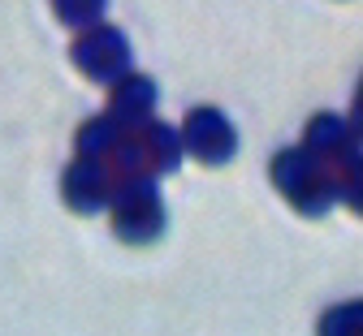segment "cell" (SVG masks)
<instances>
[{
    "label": "cell",
    "instance_id": "3957f363",
    "mask_svg": "<svg viewBox=\"0 0 363 336\" xmlns=\"http://www.w3.org/2000/svg\"><path fill=\"white\" fill-rule=\"evenodd\" d=\"M65 199L74 212H100L104 203H113V173L100 160H78L65 173Z\"/></svg>",
    "mask_w": 363,
    "mask_h": 336
},
{
    "label": "cell",
    "instance_id": "7a4b0ae2",
    "mask_svg": "<svg viewBox=\"0 0 363 336\" xmlns=\"http://www.w3.org/2000/svg\"><path fill=\"white\" fill-rule=\"evenodd\" d=\"M74 61H78L82 74L100 78V82H113V78L125 74V65H130V47H125V39H121L117 30L96 26V30H86V35L74 43Z\"/></svg>",
    "mask_w": 363,
    "mask_h": 336
},
{
    "label": "cell",
    "instance_id": "277c9868",
    "mask_svg": "<svg viewBox=\"0 0 363 336\" xmlns=\"http://www.w3.org/2000/svg\"><path fill=\"white\" fill-rule=\"evenodd\" d=\"M186 147H191L199 160L220 164V160L234 156V129H230V121H225L216 108H199V112H191V121H186Z\"/></svg>",
    "mask_w": 363,
    "mask_h": 336
},
{
    "label": "cell",
    "instance_id": "8992f818",
    "mask_svg": "<svg viewBox=\"0 0 363 336\" xmlns=\"http://www.w3.org/2000/svg\"><path fill=\"white\" fill-rule=\"evenodd\" d=\"M320 336H363V302L333 306L320 319Z\"/></svg>",
    "mask_w": 363,
    "mask_h": 336
},
{
    "label": "cell",
    "instance_id": "5b68a950",
    "mask_svg": "<svg viewBox=\"0 0 363 336\" xmlns=\"http://www.w3.org/2000/svg\"><path fill=\"white\" fill-rule=\"evenodd\" d=\"M156 104V86L147 78H125L113 91V121L117 125H139Z\"/></svg>",
    "mask_w": 363,
    "mask_h": 336
},
{
    "label": "cell",
    "instance_id": "6da1fadb",
    "mask_svg": "<svg viewBox=\"0 0 363 336\" xmlns=\"http://www.w3.org/2000/svg\"><path fill=\"white\" fill-rule=\"evenodd\" d=\"M113 212H117V233L125 242H152L164 224V212H160V195L152 177H130V181H117L113 185Z\"/></svg>",
    "mask_w": 363,
    "mask_h": 336
},
{
    "label": "cell",
    "instance_id": "52a82bcc",
    "mask_svg": "<svg viewBox=\"0 0 363 336\" xmlns=\"http://www.w3.org/2000/svg\"><path fill=\"white\" fill-rule=\"evenodd\" d=\"M100 9H104V0H57V13L74 26H86Z\"/></svg>",
    "mask_w": 363,
    "mask_h": 336
}]
</instances>
